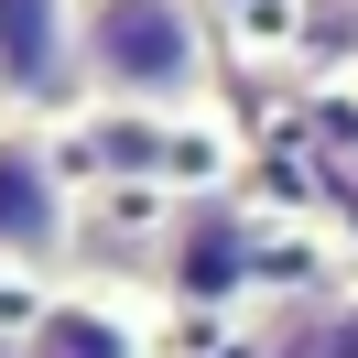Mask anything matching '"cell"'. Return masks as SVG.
Masks as SVG:
<instances>
[{
  "label": "cell",
  "mask_w": 358,
  "mask_h": 358,
  "mask_svg": "<svg viewBox=\"0 0 358 358\" xmlns=\"http://www.w3.org/2000/svg\"><path fill=\"white\" fill-rule=\"evenodd\" d=\"M0 358H22V326H0Z\"/></svg>",
  "instance_id": "5b68a950"
},
{
  "label": "cell",
  "mask_w": 358,
  "mask_h": 358,
  "mask_svg": "<svg viewBox=\"0 0 358 358\" xmlns=\"http://www.w3.org/2000/svg\"><path fill=\"white\" fill-rule=\"evenodd\" d=\"M76 76L120 120H185L217 87L196 0H76Z\"/></svg>",
  "instance_id": "6da1fadb"
},
{
  "label": "cell",
  "mask_w": 358,
  "mask_h": 358,
  "mask_svg": "<svg viewBox=\"0 0 358 358\" xmlns=\"http://www.w3.org/2000/svg\"><path fill=\"white\" fill-rule=\"evenodd\" d=\"M22 358H163L131 293H44L22 315Z\"/></svg>",
  "instance_id": "277c9868"
},
{
  "label": "cell",
  "mask_w": 358,
  "mask_h": 358,
  "mask_svg": "<svg viewBox=\"0 0 358 358\" xmlns=\"http://www.w3.org/2000/svg\"><path fill=\"white\" fill-rule=\"evenodd\" d=\"M76 228L66 163H55L44 131H0V271H44Z\"/></svg>",
  "instance_id": "7a4b0ae2"
},
{
  "label": "cell",
  "mask_w": 358,
  "mask_h": 358,
  "mask_svg": "<svg viewBox=\"0 0 358 358\" xmlns=\"http://www.w3.org/2000/svg\"><path fill=\"white\" fill-rule=\"evenodd\" d=\"M66 87L87 98V76H76V0H0V98L44 109Z\"/></svg>",
  "instance_id": "3957f363"
}]
</instances>
